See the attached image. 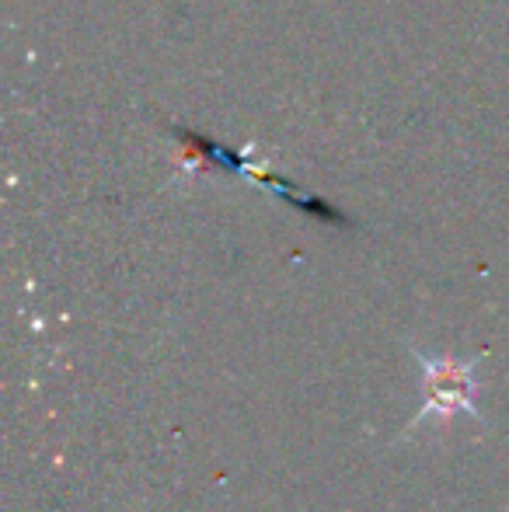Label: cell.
<instances>
[{
    "mask_svg": "<svg viewBox=\"0 0 509 512\" xmlns=\"http://www.w3.org/2000/svg\"><path fill=\"white\" fill-rule=\"evenodd\" d=\"M426 373V401H422L415 422L426 418H450L457 411L475 415V363H457V359H429L419 356Z\"/></svg>",
    "mask_w": 509,
    "mask_h": 512,
    "instance_id": "cell-1",
    "label": "cell"
}]
</instances>
